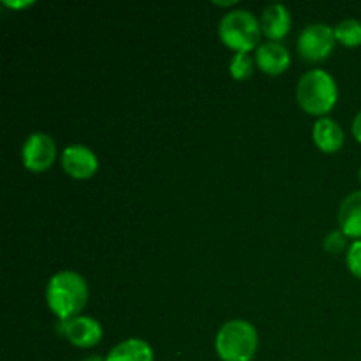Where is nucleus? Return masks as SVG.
<instances>
[{"mask_svg": "<svg viewBox=\"0 0 361 361\" xmlns=\"http://www.w3.org/2000/svg\"><path fill=\"white\" fill-rule=\"evenodd\" d=\"M358 178H360V182H361V166H360V169H358Z\"/></svg>", "mask_w": 361, "mask_h": 361, "instance_id": "nucleus-22", "label": "nucleus"}, {"mask_svg": "<svg viewBox=\"0 0 361 361\" xmlns=\"http://www.w3.org/2000/svg\"><path fill=\"white\" fill-rule=\"evenodd\" d=\"M335 39L345 48H360L361 46V21L356 18H345L334 27Z\"/></svg>", "mask_w": 361, "mask_h": 361, "instance_id": "nucleus-14", "label": "nucleus"}, {"mask_svg": "<svg viewBox=\"0 0 361 361\" xmlns=\"http://www.w3.org/2000/svg\"><path fill=\"white\" fill-rule=\"evenodd\" d=\"M219 39L226 48L235 53L256 51L261 44L263 30L259 18L247 9L228 11L219 21Z\"/></svg>", "mask_w": 361, "mask_h": 361, "instance_id": "nucleus-3", "label": "nucleus"}, {"mask_svg": "<svg viewBox=\"0 0 361 361\" xmlns=\"http://www.w3.org/2000/svg\"><path fill=\"white\" fill-rule=\"evenodd\" d=\"M215 6H219V7H233V6H236V2L235 0H231V2H214Z\"/></svg>", "mask_w": 361, "mask_h": 361, "instance_id": "nucleus-21", "label": "nucleus"}, {"mask_svg": "<svg viewBox=\"0 0 361 361\" xmlns=\"http://www.w3.org/2000/svg\"><path fill=\"white\" fill-rule=\"evenodd\" d=\"M256 60L250 53H235L229 60V74L235 81H245L254 74Z\"/></svg>", "mask_w": 361, "mask_h": 361, "instance_id": "nucleus-15", "label": "nucleus"}, {"mask_svg": "<svg viewBox=\"0 0 361 361\" xmlns=\"http://www.w3.org/2000/svg\"><path fill=\"white\" fill-rule=\"evenodd\" d=\"M312 140L314 145L323 154H337L344 147L345 134L337 120L330 118V116H323V118H317L316 123H314Z\"/></svg>", "mask_w": 361, "mask_h": 361, "instance_id": "nucleus-11", "label": "nucleus"}, {"mask_svg": "<svg viewBox=\"0 0 361 361\" xmlns=\"http://www.w3.org/2000/svg\"><path fill=\"white\" fill-rule=\"evenodd\" d=\"M60 334L74 345L80 349L95 348L102 341V324L92 316H78L74 319L60 323Z\"/></svg>", "mask_w": 361, "mask_h": 361, "instance_id": "nucleus-8", "label": "nucleus"}, {"mask_svg": "<svg viewBox=\"0 0 361 361\" xmlns=\"http://www.w3.org/2000/svg\"><path fill=\"white\" fill-rule=\"evenodd\" d=\"M324 250L330 254H338L342 252V250H348V236L344 235V233L341 231V229H337V231H331L330 235L324 238V243H323Z\"/></svg>", "mask_w": 361, "mask_h": 361, "instance_id": "nucleus-17", "label": "nucleus"}, {"mask_svg": "<svg viewBox=\"0 0 361 361\" xmlns=\"http://www.w3.org/2000/svg\"><path fill=\"white\" fill-rule=\"evenodd\" d=\"M338 228L348 238L361 240V190L348 194L338 208Z\"/></svg>", "mask_w": 361, "mask_h": 361, "instance_id": "nucleus-12", "label": "nucleus"}, {"mask_svg": "<svg viewBox=\"0 0 361 361\" xmlns=\"http://www.w3.org/2000/svg\"><path fill=\"white\" fill-rule=\"evenodd\" d=\"M296 102L307 115L323 118L337 106L338 85L324 69H310L296 85Z\"/></svg>", "mask_w": 361, "mask_h": 361, "instance_id": "nucleus-2", "label": "nucleus"}, {"mask_svg": "<svg viewBox=\"0 0 361 361\" xmlns=\"http://www.w3.org/2000/svg\"><path fill=\"white\" fill-rule=\"evenodd\" d=\"M345 267L349 274L361 279V240H353L345 250Z\"/></svg>", "mask_w": 361, "mask_h": 361, "instance_id": "nucleus-16", "label": "nucleus"}, {"mask_svg": "<svg viewBox=\"0 0 361 361\" xmlns=\"http://www.w3.org/2000/svg\"><path fill=\"white\" fill-rule=\"evenodd\" d=\"M59 148L46 133H32L21 147V162L30 173H44L55 164Z\"/></svg>", "mask_w": 361, "mask_h": 361, "instance_id": "nucleus-6", "label": "nucleus"}, {"mask_svg": "<svg viewBox=\"0 0 361 361\" xmlns=\"http://www.w3.org/2000/svg\"><path fill=\"white\" fill-rule=\"evenodd\" d=\"M60 164L66 175L74 180H88L99 171V159L92 148L74 143L63 148Z\"/></svg>", "mask_w": 361, "mask_h": 361, "instance_id": "nucleus-7", "label": "nucleus"}, {"mask_svg": "<svg viewBox=\"0 0 361 361\" xmlns=\"http://www.w3.org/2000/svg\"><path fill=\"white\" fill-rule=\"evenodd\" d=\"M335 44L337 39L334 27L326 23H310L300 32L296 48L307 62H323L334 53Z\"/></svg>", "mask_w": 361, "mask_h": 361, "instance_id": "nucleus-5", "label": "nucleus"}, {"mask_svg": "<svg viewBox=\"0 0 361 361\" xmlns=\"http://www.w3.org/2000/svg\"><path fill=\"white\" fill-rule=\"evenodd\" d=\"M104 358L106 361H155V353L147 341L130 337L118 342Z\"/></svg>", "mask_w": 361, "mask_h": 361, "instance_id": "nucleus-13", "label": "nucleus"}, {"mask_svg": "<svg viewBox=\"0 0 361 361\" xmlns=\"http://www.w3.org/2000/svg\"><path fill=\"white\" fill-rule=\"evenodd\" d=\"M81 361H106V358H102V356H97V355H92V356H87V358H83Z\"/></svg>", "mask_w": 361, "mask_h": 361, "instance_id": "nucleus-20", "label": "nucleus"}, {"mask_svg": "<svg viewBox=\"0 0 361 361\" xmlns=\"http://www.w3.org/2000/svg\"><path fill=\"white\" fill-rule=\"evenodd\" d=\"M256 67L268 76H281L291 67V53L282 42H261L254 51Z\"/></svg>", "mask_w": 361, "mask_h": 361, "instance_id": "nucleus-9", "label": "nucleus"}, {"mask_svg": "<svg viewBox=\"0 0 361 361\" xmlns=\"http://www.w3.org/2000/svg\"><path fill=\"white\" fill-rule=\"evenodd\" d=\"M46 305L53 316L60 321L74 319L81 316L88 303V284L81 274L74 270H62L51 275L44 291Z\"/></svg>", "mask_w": 361, "mask_h": 361, "instance_id": "nucleus-1", "label": "nucleus"}, {"mask_svg": "<svg viewBox=\"0 0 361 361\" xmlns=\"http://www.w3.org/2000/svg\"><path fill=\"white\" fill-rule=\"evenodd\" d=\"M34 0H14V2H11V0H2V6L9 7V9H14V11H20V9H28V7L34 6Z\"/></svg>", "mask_w": 361, "mask_h": 361, "instance_id": "nucleus-18", "label": "nucleus"}, {"mask_svg": "<svg viewBox=\"0 0 361 361\" xmlns=\"http://www.w3.org/2000/svg\"><path fill=\"white\" fill-rule=\"evenodd\" d=\"M259 23L267 41L281 42L291 30L293 18L284 4L274 2L264 7L263 13H261Z\"/></svg>", "mask_w": 361, "mask_h": 361, "instance_id": "nucleus-10", "label": "nucleus"}, {"mask_svg": "<svg viewBox=\"0 0 361 361\" xmlns=\"http://www.w3.org/2000/svg\"><path fill=\"white\" fill-rule=\"evenodd\" d=\"M259 348V335L252 323L231 319L219 328L215 351L222 361H252Z\"/></svg>", "mask_w": 361, "mask_h": 361, "instance_id": "nucleus-4", "label": "nucleus"}, {"mask_svg": "<svg viewBox=\"0 0 361 361\" xmlns=\"http://www.w3.org/2000/svg\"><path fill=\"white\" fill-rule=\"evenodd\" d=\"M351 133H353V137H355V140L361 145V109L358 113H356L355 118H353Z\"/></svg>", "mask_w": 361, "mask_h": 361, "instance_id": "nucleus-19", "label": "nucleus"}]
</instances>
